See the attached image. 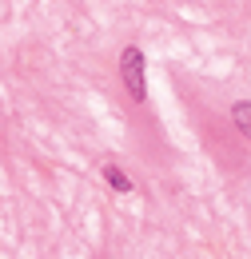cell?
<instances>
[{
  "label": "cell",
  "instance_id": "6da1fadb",
  "mask_svg": "<svg viewBox=\"0 0 251 259\" xmlns=\"http://www.w3.org/2000/svg\"><path fill=\"white\" fill-rule=\"evenodd\" d=\"M120 80H124L128 96L136 100V104L148 100V84H144V52H140V48H124V52H120Z\"/></svg>",
  "mask_w": 251,
  "mask_h": 259
},
{
  "label": "cell",
  "instance_id": "3957f363",
  "mask_svg": "<svg viewBox=\"0 0 251 259\" xmlns=\"http://www.w3.org/2000/svg\"><path fill=\"white\" fill-rule=\"evenodd\" d=\"M231 120H235V128L251 140V100H239V104L231 108Z\"/></svg>",
  "mask_w": 251,
  "mask_h": 259
},
{
  "label": "cell",
  "instance_id": "7a4b0ae2",
  "mask_svg": "<svg viewBox=\"0 0 251 259\" xmlns=\"http://www.w3.org/2000/svg\"><path fill=\"white\" fill-rule=\"evenodd\" d=\"M104 180H108L116 192H132V188H136V184H132V176H124L116 163H104Z\"/></svg>",
  "mask_w": 251,
  "mask_h": 259
}]
</instances>
